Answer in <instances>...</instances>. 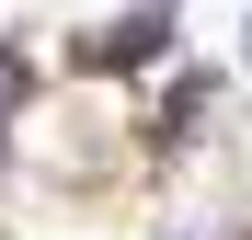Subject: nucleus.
<instances>
[{"label": "nucleus", "mask_w": 252, "mask_h": 240, "mask_svg": "<svg viewBox=\"0 0 252 240\" xmlns=\"http://www.w3.org/2000/svg\"><path fill=\"white\" fill-rule=\"evenodd\" d=\"M160 57H184V12H172V0H126L115 23H92V34L69 46L80 80H149Z\"/></svg>", "instance_id": "nucleus-1"}, {"label": "nucleus", "mask_w": 252, "mask_h": 240, "mask_svg": "<svg viewBox=\"0 0 252 240\" xmlns=\"http://www.w3.org/2000/svg\"><path fill=\"white\" fill-rule=\"evenodd\" d=\"M206 92H218L206 69H184V80H160V114H149V149H184V137L206 126Z\"/></svg>", "instance_id": "nucleus-2"}, {"label": "nucleus", "mask_w": 252, "mask_h": 240, "mask_svg": "<svg viewBox=\"0 0 252 240\" xmlns=\"http://www.w3.org/2000/svg\"><path fill=\"white\" fill-rule=\"evenodd\" d=\"M23 92H34V57H23V46H0V126L23 114Z\"/></svg>", "instance_id": "nucleus-3"}, {"label": "nucleus", "mask_w": 252, "mask_h": 240, "mask_svg": "<svg viewBox=\"0 0 252 240\" xmlns=\"http://www.w3.org/2000/svg\"><path fill=\"white\" fill-rule=\"evenodd\" d=\"M241 46H252V23H241Z\"/></svg>", "instance_id": "nucleus-4"}, {"label": "nucleus", "mask_w": 252, "mask_h": 240, "mask_svg": "<svg viewBox=\"0 0 252 240\" xmlns=\"http://www.w3.org/2000/svg\"><path fill=\"white\" fill-rule=\"evenodd\" d=\"M0 160H12V149H0Z\"/></svg>", "instance_id": "nucleus-5"}]
</instances>
